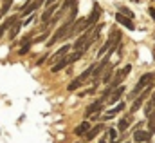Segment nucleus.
I'll return each mask as SVG.
<instances>
[{"mask_svg":"<svg viewBox=\"0 0 155 143\" xmlns=\"http://www.w3.org/2000/svg\"><path fill=\"white\" fill-rule=\"evenodd\" d=\"M153 78H155L153 72H146V74H143V76L139 78L137 85L134 87V91H132V92L128 94V100H130V102H134V100H135V98H137V96H139V94H141L143 91H144V89H148V87L152 85Z\"/></svg>","mask_w":155,"mask_h":143,"instance_id":"obj_1","label":"nucleus"},{"mask_svg":"<svg viewBox=\"0 0 155 143\" xmlns=\"http://www.w3.org/2000/svg\"><path fill=\"white\" fill-rule=\"evenodd\" d=\"M72 27H74V22L72 20H67L63 26H60L58 29H56V33L51 36V40L47 42V47H51V45H54L56 42H60L61 38H65V36H69L72 33Z\"/></svg>","mask_w":155,"mask_h":143,"instance_id":"obj_2","label":"nucleus"},{"mask_svg":"<svg viewBox=\"0 0 155 143\" xmlns=\"http://www.w3.org/2000/svg\"><path fill=\"white\" fill-rule=\"evenodd\" d=\"M99 16H101V7H99L97 2H94V4H92V11H90V15H88V18H87V27H88V29L96 27V26L99 24Z\"/></svg>","mask_w":155,"mask_h":143,"instance_id":"obj_3","label":"nucleus"},{"mask_svg":"<svg viewBox=\"0 0 155 143\" xmlns=\"http://www.w3.org/2000/svg\"><path fill=\"white\" fill-rule=\"evenodd\" d=\"M152 87H153V83H152V85H150L148 89H144V91H143V92H141V94H139V96H137L135 100H134V103H132V109H130V112H137L139 109L143 107L144 100H146V98L150 96V92H152Z\"/></svg>","mask_w":155,"mask_h":143,"instance_id":"obj_4","label":"nucleus"},{"mask_svg":"<svg viewBox=\"0 0 155 143\" xmlns=\"http://www.w3.org/2000/svg\"><path fill=\"white\" fill-rule=\"evenodd\" d=\"M103 103H105L103 98H99V100H96L94 103H90L88 107L85 109V118H90V116H96L97 112H101V110H103Z\"/></svg>","mask_w":155,"mask_h":143,"instance_id":"obj_5","label":"nucleus"},{"mask_svg":"<svg viewBox=\"0 0 155 143\" xmlns=\"http://www.w3.org/2000/svg\"><path fill=\"white\" fill-rule=\"evenodd\" d=\"M41 4H45V0H33V2H31V4H29V5L22 11V16H31L35 11H38Z\"/></svg>","mask_w":155,"mask_h":143,"instance_id":"obj_6","label":"nucleus"},{"mask_svg":"<svg viewBox=\"0 0 155 143\" xmlns=\"http://www.w3.org/2000/svg\"><path fill=\"white\" fill-rule=\"evenodd\" d=\"M152 138V132H146V131H135L134 132V141L135 143H148Z\"/></svg>","mask_w":155,"mask_h":143,"instance_id":"obj_7","label":"nucleus"},{"mask_svg":"<svg viewBox=\"0 0 155 143\" xmlns=\"http://www.w3.org/2000/svg\"><path fill=\"white\" fill-rule=\"evenodd\" d=\"M116 20L121 24V26H124L126 29H130V31H134V29H135V26H134L132 18H128V16H124V15H121V13H116Z\"/></svg>","mask_w":155,"mask_h":143,"instance_id":"obj_8","label":"nucleus"},{"mask_svg":"<svg viewBox=\"0 0 155 143\" xmlns=\"http://www.w3.org/2000/svg\"><path fill=\"white\" fill-rule=\"evenodd\" d=\"M58 9V4H54V5H51V7H47V11H43L41 13V22L43 24H49L52 18H54V11Z\"/></svg>","mask_w":155,"mask_h":143,"instance_id":"obj_9","label":"nucleus"},{"mask_svg":"<svg viewBox=\"0 0 155 143\" xmlns=\"http://www.w3.org/2000/svg\"><path fill=\"white\" fill-rule=\"evenodd\" d=\"M69 49H71V45H63V47H60L52 56H51V62H54V60H63V58H67L69 56Z\"/></svg>","mask_w":155,"mask_h":143,"instance_id":"obj_10","label":"nucleus"},{"mask_svg":"<svg viewBox=\"0 0 155 143\" xmlns=\"http://www.w3.org/2000/svg\"><path fill=\"white\" fill-rule=\"evenodd\" d=\"M90 129H92V125H90V123H88V121L85 120V121H81V123L78 125L76 129H74V132H76L78 136H87Z\"/></svg>","mask_w":155,"mask_h":143,"instance_id":"obj_11","label":"nucleus"},{"mask_svg":"<svg viewBox=\"0 0 155 143\" xmlns=\"http://www.w3.org/2000/svg\"><path fill=\"white\" fill-rule=\"evenodd\" d=\"M124 85H121V87H117L116 91L110 94V98H108V103H117L119 102V98H123V94H124Z\"/></svg>","mask_w":155,"mask_h":143,"instance_id":"obj_12","label":"nucleus"},{"mask_svg":"<svg viewBox=\"0 0 155 143\" xmlns=\"http://www.w3.org/2000/svg\"><path fill=\"white\" fill-rule=\"evenodd\" d=\"M105 127H107V125H103V123H99V125H94V127L88 131V134H87L85 138H87L88 141H90V140H94V138H96V136H97V134H99L103 129H105Z\"/></svg>","mask_w":155,"mask_h":143,"instance_id":"obj_13","label":"nucleus"},{"mask_svg":"<svg viewBox=\"0 0 155 143\" xmlns=\"http://www.w3.org/2000/svg\"><path fill=\"white\" fill-rule=\"evenodd\" d=\"M152 112H155V92H152V98H150V102L144 105V114H146V118H148Z\"/></svg>","mask_w":155,"mask_h":143,"instance_id":"obj_14","label":"nucleus"},{"mask_svg":"<svg viewBox=\"0 0 155 143\" xmlns=\"http://www.w3.org/2000/svg\"><path fill=\"white\" fill-rule=\"evenodd\" d=\"M67 65H71V64H69V58H63V60H60L58 64H54V65H52L51 72H60V71H63Z\"/></svg>","mask_w":155,"mask_h":143,"instance_id":"obj_15","label":"nucleus"},{"mask_svg":"<svg viewBox=\"0 0 155 143\" xmlns=\"http://www.w3.org/2000/svg\"><path fill=\"white\" fill-rule=\"evenodd\" d=\"M22 27H24V22H20V20H18V22L11 27V31H9V38H11V40H15L16 35L20 33V29H22Z\"/></svg>","mask_w":155,"mask_h":143,"instance_id":"obj_16","label":"nucleus"},{"mask_svg":"<svg viewBox=\"0 0 155 143\" xmlns=\"http://www.w3.org/2000/svg\"><path fill=\"white\" fill-rule=\"evenodd\" d=\"M123 109H124V103L121 102V103H117L116 107H114L112 110H110V112H108V114H105L103 118H105V120H110V118H114V116H116L117 112H123Z\"/></svg>","mask_w":155,"mask_h":143,"instance_id":"obj_17","label":"nucleus"},{"mask_svg":"<svg viewBox=\"0 0 155 143\" xmlns=\"http://www.w3.org/2000/svg\"><path fill=\"white\" fill-rule=\"evenodd\" d=\"M112 76H114V65H110V67H108V69L105 71V74L101 76V80H103V83H110V82L114 80Z\"/></svg>","mask_w":155,"mask_h":143,"instance_id":"obj_18","label":"nucleus"},{"mask_svg":"<svg viewBox=\"0 0 155 143\" xmlns=\"http://www.w3.org/2000/svg\"><path fill=\"white\" fill-rule=\"evenodd\" d=\"M74 5H78V0H65L61 4V7H60V13H65L67 9H72Z\"/></svg>","mask_w":155,"mask_h":143,"instance_id":"obj_19","label":"nucleus"},{"mask_svg":"<svg viewBox=\"0 0 155 143\" xmlns=\"http://www.w3.org/2000/svg\"><path fill=\"white\" fill-rule=\"evenodd\" d=\"M128 125H130V120H128V118H121L119 123H117V131H119V132H124V131L128 129Z\"/></svg>","mask_w":155,"mask_h":143,"instance_id":"obj_20","label":"nucleus"},{"mask_svg":"<svg viewBox=\"0 0 155 143\" xmlns=\"http://www.w3.org/2000/svg\"><path fill=\"white\" fill-rule=\"evenodd\" d=\"M83 54H85L83 51H74L72 54H69V56H67V58H69V64H74V62H78V60H81V58H83Z\"/></svg>","mask_w":155,"mask_h":143,"instance_id":"obj_21","label":"nucleus"},{"mask_svg":"<svg viewBox=\"0 0 155 143\" xmlns=\"http://www.w3.org/2000/svg\"><path fill=\"white\" fill-rule=\"evenodd\" d=\"M81 85H83V82H81L79 78H74V80H72V82L67 85V89H69V91H76V89H79Z\"/></svg>","mask_w":155,"mask_h":143,"instance_id":"obj_22","label":"nucleus"},{"mask_svg":"<svg viewBox=\"0 0 155 143\" xmlns=\"http://www.w3.org/2000/svg\"><path fill=\"white\" fill-rule=\"evenodd\" d=\"M107 134H108V138H110V143H119L117 141V131L116 129H108Z\"/></svg>","mask_w":155,"mask_h":143,"instance_id":"obj_23","label":"nucleus"},{"mask_svg":"<svg viewBox=\"0 0 155 143\" xmlns=\"http://www.w3.org/2000/svg\"><path fill=\"white\" fill-rule=\"evenodd\" d=\"M119 13L121 15H124V16H128V18H134V11H130L128 7H124V5H121L119 7Z\"/></svg>","mask_w":155,"mask_h":143,"instance_id":"obj_24","label":"nucleus"},{"mask_svg":"<svg viewBox=\"0 0 155 143\" xmlns=\"http://www.w3.org/2000/svg\"><path fill=\"white\" fill-rule=\"evenodd\" d=\"M31 45H33V42H29V44H25V45H22V47L18 49V54H27V53L31 51Z\"/></svg>","mask_w":155,"mask_h":143,"instance_id":"obj_25","label":"nucleus"},{"mask_svg":"<svg viewBox=\"0 0 155 143\" xmlns=\"http://www.w3.org/2000/svg\"><path fill=\"white\" fill-rule=\"evenodd\" d=\"M49 33H51V29H49V31H45V33H43L41 36H38V38L35 40V44H41V42H43V40H45V38L49 36Z\"/></svg>","mask_w":155,"mask_h":143,"instance_id":"obj_26","label":"nucleus"},{"mask_svg":"<svg viewBox=\"0 0 155 143\" xmlns=\"http://www.w3.org/2000/svg\"><path fill=\"white\" fill-rule=\"evenodd\" d=\"M33 22H36V16H35V15H31V16H27V18L24 20V26H29V24H33Z\"/></svg>","mask_w":155,"mask_h":143,"instance_id":"obj_27","label":"nucleus"},{"mask_svg":"<svg viewBox=\"0 0 155 143\" xmlns=\"http://www.w3.org/2000/svg\"><path fill=\"white\" fill-rule=\"evenodd\" d=\"M148 13H150V16L155 20V7H148Z\"/></svg>","mask_w":155,"mask_h":143,"instance_id":"obj_28","label":"nucleus"},{"mask_svg":"<svg viewBox=\"0 0 155 143\" xmlns=\"http://www.w3.org/2000/svg\"><path fill=\"white\" fill-rule=\"evenodd\" d=\"M45 58H47V54H43V56H40V58H38V62H36V64H38V65H41V64L45 62Z\"/></svg>","mask_w":155,"mask_h":143,"instance_id":"obj_29","label":"nucleus"},{"mask_svg":"<svg viewBox=\"0 0 155 143\" xmlns=\"http://www.w3.org/2000/svg\"><path fill=\"white\" fill-rule=\"evenodd\" d=\"M56 4V0H45V5L47 7H51V5H54Z\"/></svg>","mask_w":155,"mask_h":143,"instance_id":"obj_30","label":"nucleus"},{"mask_svg":"<svg viewBox=\"0 0 155 143\" xmlns=\"http://www.w3.org/2000/svg\"><path fill=\"white\" fill-rule=\"evenodd\" d=\"M5 31H7V29H5V27H4V26H2V24H0V38H2V36H4V33H5Z\"/></svg>","mask_w":155,"mask_h":143,"instance_id":"obj_31","label":"nucleus"},{"mask_svg":"<svg viewBox=\"0 0 155 143\" xmlns=\"http://www.w3.org/2000/svg\"><path fill=\"white\" fill-rule=\"evenodd\" d=\"M99 143H107V134H105V138H103V140H99Z\"/></svg>","mask_w":155,"mask_h":143,"instance_id":"obj_32","label":"nucleus"},{"mask_svg":"<svg viewBox=\"0 0 155 143\" xmlns=\"http://www.w3.org/2000/svg\"><path fill=\"white\" fill-rule=\"evenodd\" d=\"M132 2H139V0H132Z\"/></svg>","mask_w":155,"mask_h":143,"instance_id":"obj_33","label":"nucleus"},{"mask_svg":"<svg viewBox=\"0 0 155 143\" xmlns=\"http://www.w3.org/2000/svg\"><path fill=\"white\" fill-rule=\"evenodd\" d=\"M4 2H5V0H4Z\"/></svg>","mask_w":155,"mask_h":143,"instance_id":"obj_34","label":"nucleus"}]
</instances>
